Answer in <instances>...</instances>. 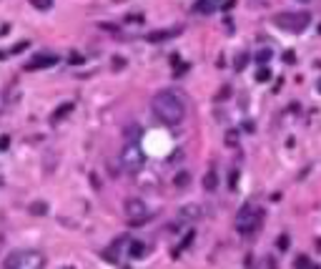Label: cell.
<instances>
[{
	"instance_id": "1",
	"label": "cell",
	"mask_w": 321,
	"mask_h": 269,
	"mask_svg": "<svg viewBox=\"0 0 321 269\" xmlns=\"http://www.w3.org/2000/svg\"><path fill=\"white\" fill-rule=\"evenodd\" d=\"M151 108H153L156 119L163 121L166 126H178L186 119V96L176 88H163L153 96Z\"/></svg>"
},
{
	"instance_id": "2",
	"label": "cell",
	"mask_w": 321,
	"mask_h": 269,
	"mask_svg": "<svg viewBox=\"0 0 321 269\" xmlns=\"http://www.w3.org/2000/svg\"><path fill=\"white\" fill-rule=\"evenodd\" d=\"M43 264H45L43 254H38L33 249H15L5 257L3 269H43Z\"/></svg>"
},
{
	"instance_id": "3",
	"label": "cell",
	"mask_w": 321,
	"mask_h": 269,
	"mask_svg": "<svg viewBox=\"0 0 321 269\" xmlns=\"http://www.w3.org/2000/svg\"><path fill=\"white\" fill-rule=\"evenodd\" d=\"M263 221V211L256 207V204H243L238 214H236V229L243 234V237H249V234H254L259 227H261Z\"/></svg>"
},
{
	"instance_id": "4",
	"label": "cell",
	"mask_w": 321,
	"mask_h": 269,
	"mask_svg": "<svg viewBox=\"0 0 321 269\" xmlns=\"http://www.w3.org/2000/svg\"><path fill=\"white\" fill-rule=\"evenodd\" d=\"M274 23H276L279 28L289 30V33H301V30L309 28L311 15L304 13V10H299V13H293V10H284V13H276V15H274Z\"/></svg>"
},
{
	"instance_id": "5",
	"label": "cell",
	"mask_w": 321,
	"mask_h": 269,
	"mask_svg": "<svg viewBox=\"0 0 321 269\" xmlns=\"http://www.w3.org/2000/svg\"><path fill=\"white\" fill-rule=\"evenodd\" d=\"M120 166L126 174H138L143 169V153L138 149V141H126L120 151Z\"/></svg>"
},
{
	"instance_id": "6",
	"label": "cell",
	"mask_w": 321,
	"mask_h": 269,
	"mask_svg": "<svg viewBox=\"0 0 321 269\" xmlns=\"http://www.w3.org/2000/svg\"><path fill=\"white\" fill-rule=\"evenodd\" d=\"M123 211H126V216H128L131 224H143L148 219V207H146V201H141V199H128Z\"/></svg>"
},
{
	"instance_id": "7",
	"label": "cell",
	"mask_w": 321,
	"mask_h": 269,
	"mask_svg": "<svg viewBox=\"0 0 321 269\" xmlns=\"http://www.w3.org/2000/svg\"><path fill=\"white\" fill-rule=\"evenodd\" d=\"M56 56H48V53H38V56H33V58L26 63V71H38V68H51V65H56Z\"/></svg>"
},
{
	"instance_id": "8",
	"label": "cell",
	"mask_w": 321,
	"mask_h": 269,
	"mask_svg": "<svg viewBox=\"0 0 321 269\" xmlns=\"http://www.w3.org/2000/svg\"><path fill=\"white\" fill-rule=\"evenodd\" d=\"M204 214H206V209L201 204H186V207L178 209V216H181L183 221H196V219H201Z\"/></svg>"
},
{
	"instance_id": "9",
	"label": "cell",
	"mask_w": 321,
	"mask_h": 269,
	"mask_svg": "<svg viewBox=\"0 0 321 269\" xmlns=\"http://www.w3.org/2000/svg\"><path fill=\"white\" fill-rule=\"evenodd\" d=\"M216 186H218V174H216V169H208V174L204 176V189L206 191H216Z\"/></svg>"
},
{
	"instance_id": "10",
	"label": "cell",
	"mask_w": 321,
	"mask_h": 269,
	"mask_svg": "<svg viewBox=\"0 0 321 269\" xmlns=\"http://www.w3.org/2000/svg\"><path fill=\"white\" fill-rule=\"evenodd\" d=\"M171 35H178V30H156V33L148 35V40H151V43H158V40H166V38H171Z\"/></svg>"
},
{
	"instance_id": "11",
	"label": "cell",
	"mask_w": 321,
	"mask_h": 269,
	"mask_svg": "<svg viewBox=\"0 0 321 269\" xmlns=\"http://www.w3.org/2000/svg\"><path fill=\"white\" fill-rule=\"evenodd\" d=\"M293 267H296V269H319L314 262H311V259H309V257H304V254H299V257H296Z\"/></svg>"
},
{
	"instance_id": "12",
	"label": "cell",
	"mask_w": 321,
	"mask_h": 269,
	"mask_svg": "<svg viewBox=\"0 0 321 269\" xmlns=\"http://www.w3.org/2000/svg\"><path fill=\"white\" fill-rule=\"evenodd\" d=\"M146 254V244L143 241H133L131 244V257H143Z\"/></svg>"
},
{
	"instance_id": "13",
	"label": "cell",
	"mask_w": 321,
	"mask_h": 269,
	"mask_svg": "<svg viewBox=\"0 0 321 269\" xmlns=\"http://www.w3.org/2000/svg\"><path fill=\"white\" fill-rule=\"evenodd\" d=\"M196 13H206V15L213 13V3H211V0H199V3H196Z\"/></svg>"
},
{
	"instance_id": "14",
	"label": "cell",
	"mask_w": 321,
	"mask_h": 269,
	"mask_svg": "<svg viewBox=\"0 0 321 269\" xmlns=\"http://www.w3.org/2000/svg\"><path fill=\"white\" fill-rule=\"evenodd\" d=\"M271 56H274V53H271V48H261V51H259V56H256V63H259V65H266V63L271 60Z\"/></svg>"
},
{
	"instance_id": "15",
	"label": "cell",
	"mask_w": 321,
	"mask_h": 269,
	"mask_svg": "<svg viewBox=\"0 0 321 269\" xmlns=\"http://www.w3.org/2000/svg\"><path fill=\"white\" fill-rule=\"evenodd\" d=\"M70 111H73V103H65V106H60L58 111L53 114V121H60V119H63V116H68Z\"/></svg>"
},
{
	"instance_id": "16",
	"label": "cell",
	"mask_w": 321,
	"mask_h": 269,
	"mask_svg": "<svg viewBox=\"0 0 321 269\" xmlns=\"http://www.w3.org/2000/svg\"><path fill=\"white\" fill-rule=\"evenodd\" d=\"M188 179H191V176H188V171H181V174H176V186H178V189H181V186H188Z\"/></svg>"
},
{
	"instance_id": "17",
	"label": "cell",
	"mask_w": 321,
	"mask_h": 269,
	"mask_svg": "<svg viewBox=\"0 0 321 269\" xmlns=\"http://www.w3.org/2000/svg\"><path fill=\"white\" fill-rule=\"evenodd\" d=\"M30 5L38 8V10H48V8H51V0H30Z\"/></svg>"
},
{
	"instance_id": "18",
	"label": "cell",
	"mask_w": 321,
	"mask_h": 269,
	"mask_svg": "<svg viewBox=\"0 0 321 269\" xmlns=\"http://www.w3.org/2000/svg\"><path fill=\"white\" fill-rule=\"evenodd\" d=\"M268 78H271V73H268V68H261V71H259V76H256V81H268Z\"/></svg>"
},
{
	"instance_id": "19",
	"label": "cell",
	"mask_w": 321,
	"mask_h": 269,
	"mask_svg": "<svg viewBox=\"0 0 321 269\" xmlns=\"http://www.w3.org/2000/svg\"><path fill=\"white\" fill-rule=\"evenodd\" d=\"M261 269H276V259H274V257H266V259H263V267Z\"/></svg>"
},
{
	"instance_id": "20",
	"label": "cell",
	"mask_w": 321,
	"mask_h": 269,
	"mask_svg": "<svg viewBox=\"0 0 321 269\" xmlns=\"http://www.w3.org/2000/svg\"><path fill=\"white\" fill-rule=\"evenodd\" d=\"M246 63H249V53H241V56H238V63H236V68L241 71V68H243Z\"/></svg>"
},
{
	"instance_id": "21",
	"label": "cell",
	"mask_w": 321,
	"mask_h": 269,
	"mask_svg": "<svg viewBox=\"0 0 321 269\" xmlns=\"http://www.w3.org/2000/svg\"><path fill=\"white\" fill-rule=\"evenodd\" d=\"M45 211H48L45 204H33V214H45Z\"/></svg>"
},
{
	"instance_id": "22",
	"label": "cell",
	"mask_w": 321,
	"mask_h": 269,
	"mask_svg": "<svg viewBox=\"0 0 321 269\" xmlns=\"http://www.w3.org/2000/svg\"><path fill=\"white\" fill-rule=\"evenodd\" d=\"M279 249H289V237H279Z\"/></svg>"
},
{
	"instance_id": "23",
	"label": "cell",
	"mask_w": 321,
	"mask_h": 269,
	"mask_svg": "<svg viewBox=\"0 0 321 269\" xmlns=\"http://www.w3.org/2000/svg\"><path fill=\"white\" fill-rule=\"evenodd\" d=\"M226 144H229V146H236V131H229V136H226Z\"/></svg>"
},
{
	"instance_id": "24",
	"label": "cell",
	"mask_w": 321,
	"mask_h": 269,
	"mask_svg": "<svg viewBox=\"0 0 321 269\" xmlns=\"http://www.w3.org/2000/svg\"><path fill=\"white\" fill-rule=\"evenodd\" d=\"M286 63H296V60H293V51H289V53H286Z\"/></svg>"
},
{
	"instance_id": "25",
	"label": "cell",
	"mask_w": 321,
	"mask_h": 269,
	"mask_svg": "<svg viewBox=\"0 0 321 269\" xmlns=\"http://www.w3.org/2000/svg\"><path fill=\"white\" fill-rule=\"evenodd\" d=\"M316 88H319V93H321V81H319V86H316Z\"/></svg>"
},
{
	"instance_id": "26",
	"label": "cell",
	"mask_w": 321,
	"mask_h": 269,
	"mask_svg": "<svg viewBox=\"0 0 321 269\" xmlns=\"http://www.w3.org/2000/svg\"><path fill=\"white\" fill-rule=\"evenodd\" d=\"M301 3H311V0H301Z\"/></svg>"
}]
</instances>
